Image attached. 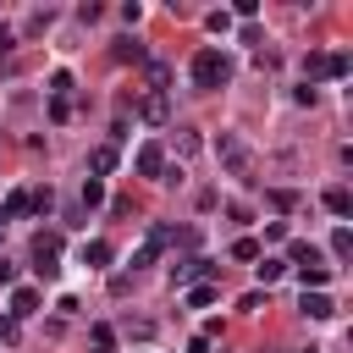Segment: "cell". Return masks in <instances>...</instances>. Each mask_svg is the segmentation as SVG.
<instances>
[{
  "mask_svg": "<svg viewBox=\"0 0 353 353\" xmlns=\"http://www.w3.org/2000/svg\"><path fill=\"white\" fill-rule=\"evenodd\" d=\"M215 160L226 165V176L254 182V154H248V143H243L237 132H221V138H215Z\"/></svg>",
  "mask_w": 353,
  "mask_h": 353,
  "instance_id": "cell-1",
  "label": "cell"
},
{
  "mask_svg": "<svg viewBox=\"0 0 353 353\" xmlns=\"http://www.w3.org/2000/svg\"><path fill=\"white\" fill-rule=\"evenodd\" d=\"M221 83H232V61L221 55V50H199L193 55V88H221Z\"/></svg>",
  "mask_w": 353,
  "mask_h": 353,
  "instance_id": "cell-2",
  "label": "cell"
},
{
  "mask_svg": "<svg viewBox=\"0 0 353 353\" xmlns=\"http://www.w3.org/2000/svg\"><path fill=\"white\" fill-rule=\"evenodd\" d=\"M347 66H353V55H347V50H314V55L303 61L309 83H314V77H347ZM309 83H303V88H309Z\"/></svg>",
  "mask_w": 353,
  "mask_h": 353,
  "instance_id": "cell-3",
  "label": "cell"
},
{
  "mask_svg": "<svg viewBox=\"0 0 353 353\" xmlns=\"http://www.w3.org/2000/svg\"><path fill=\"white\" fill-rule=\"evenodd\" d=\"M55 259H61V237H55V232H39V237H33V270H39L44 281L61 270Z\"/></svg>",
  "mask_w": 353,
  "mask_h": 353,
  "instance_id": "cell-4",
  "label": "cell"
},
{
  "mask_svg": "<svg viewBox=\"0 0 353 353\" xmlns=\"http://www.w3.org/2000/svg\"><path fill=\"white\" fill-rule=\"evenodd\" d=\"M210 270H215V265L193 254V259H182V265H171V287H193V281H204Z\"/></svg>",
  "mask_w": 353,
  "mask_h": 353,
  "instance_id": "cell-5",
  "label": "cell"
},
{
  "mask_svg": "<svg viewBox=\"0 0 353 353\" xmlns=\"http://www.w3.org/2000/svg\"><path fill=\"white\" fill-rule=\"evenodd\" d=\"M138 176L165 182V149H160V143H143V149H138Z\"/></svg>",
  "mask_w": 353,
  "mask_h": 353,
  "instance_id": "cell-6",
  "label": "cell"
},
{
  "mask_svg": "<svg viewBox=\"0 0 353 353\" xmlns=\"http://www.w3.org/2000/svg\"><path fill=\"white\" fill-rule=\"evenodd\" d=\"M298 309H303L309 320H331V314H336V303H331L325 292H303V298H298Z\"/></svg>",
  "mask_w": 353,
  "mask_h": 353,
  "instance_id": "cell-7",
  "label": "cell"
},
{
  "mask_svg": "<svg viewBox=\"0 0 353 353\" xmlns=\"http://www.w3.org/2000/svg\"><path fill=\"white\" fill-rule=\"evenodd\" d=\"M33 309H39V292H33V287H17V292H11V320H28Z\"/></svg>",
  "mask_w": 353,
  "mask_h": 353,
  "instance_id": "cell-8",
  "label": "cell"
},
{
  "mask_svg": "<svg viewBox=\"0 0 353 353\" xmlns=\"http://www.w3.org/2000/svg\"><path fill=\"white\" fill-rule=\"evenodd\" d=\"M88 165H94V182H99V176H110V171H116V149H110V143H99V149L88 154Z\"/></svg>",
  "mask_w": 353,
  "mask_h": 353,
  "instance_id": "cell-9",
  "label": "cell"
},
{
  "mask_svg": "<svg viewBox=\"0 0 353 353\" xmlns=\"http://www.w3.org/2000/svg\"><path fill=\"white\" fill-rule=\"evenodd\" d=\"M22 210H33V193H28V188L6 193V204H0V221H11V215H22Z\"/></svg>",
  "mask_w": 353,
  "mask_h": 353,
  "instance_id": "cell-10",
  "label": "cell"
},
{
  "mask_svg": "<svg viewBox=\"0 0 353 353\" xmlns=\"http://www.w3.org/2000/svg\"><path fill=\"white\" fill-rule=\"evenodd\" d=\"M325 210H331V215H353V193H347L342 182H336V188H325Z\"/></svg>",
  "mask_w": 353,
  "mask_h": 353,
  "instance_id": "cell-11",
  "label": "cell"
},
{
  "mask_svg": "<svg viewBox=\"0 0 353 353\" xmlns=\"http://www.w3.org/2000/svg\"><path fill=\"white\" fill-rule=\"evenodd\" d=\"M83 265H94V270H99V265H110V243H105V237L83 243Z\"/></svg>",
  "mask_w": 353,
  "mask_h": 353,
  "instance_id": "cell-12",
  "label": "cell"
},
{
  "mask_svg": "<svg viewBox=\"0 0 353 353\" xmlns=\"http://www.w3.org/2000/svg\"><path fill=\"white\" fill-rule=\"evenodd\" d=\"M331 254H336V259H353V232H347V226L331 232Z\"/></svg>",
  "mask_w": 353,
  "mask_h": 353,
  "instance_id": "cell-13",
  "label": "cell"
},
{
  "mask_svg": "<svg viewBox=\"0 0 353 353\" xmlns=\"http://www.w3.org/2000/svg\"><path fill=\"white\" fill-rule=\"evenodd\" d=\"M254 270H259V281L270 287V281H281V276H287V259H259Z\"/></svg>",
  "mask_w": 353,
  "mask_h": 353,
  "instance_id": "cell-14",
  "label": "cell"
},
{
  "mask_svg": "<svg viewBox=\"0 0 353 353\" xmlns=\"http://www.w3.org/2000/svg\"><path fill=\"white\" fill-rule=\"evenodd\" d=\"M143 121H165V94H149L143 99Z\"/></svg>",
  "mask_w": 353,
  "mask_h": 353,
  "instance_id": "cell-15",
  "label": "cell"
},
{
  "mask_svg": "<svg viewBox=\"0 0 353 353\" xmlns=\"http://www.w3.org/2000/svg\"><path fill=\"white\" fill-rule=\"evenodd\" d=\"M110 55H116V61H143V44H132V39H121V44L110 50Z\"/></svg>",
  "mask_w": 353,
  "mask_h": 353,
  "instance_id": "cell-16",
  "label": "cell"
},
{
  "mask_svg": "<svg viewBox=\"0 0 353 353\" xmlns=\"http://www.w3.org/2000/svg\"><path fill=\"white\" fill-rule=\"evenodd\" d=\"M94 204H105V188L88 176V182H83V210H94Z\"/></svg>",
  "mask_w": 353,
  "mask_h": 353,
  "instance_id": "cell-17",
  "label": "cell"
},
{
  "mask_svg": "<svg viewBox=\"0 0 353 353\" xmlns=\"http://www.w3.org/2000/svg\"><path fill=\"white\" fill-rule=\"evenodd\" d=\"M232 259H259V243H254V237H237V243H232Z\"/></svg>",
  "mask_w": 353,
  "mask_h": 353,
  "instance_id": "cell-18",
  "label": "cell"
},
{
  "mask_svg": "<svg viewBox=\"0 0 353 353\" xmlns=\"http://www.w3.org/2000/svg\"><path fill=\"white\" fill-rule=\"evenodd\" d=\"M270 204H276V210H292L298 193H292V188H270Z\"/></svg>",
  "mask_w": 353,
  "mask_h": 353,
  "instance_id": "cell-19",
  "label": "cell"
},
{
  "mask_svg": "<svg viewBox=\"0 0 353 353\" xmlns=\"http://www.w3.org/2000/svg\"><path fill=\"white\" fill-rule=\"evenodd\" d=\"M188 303H193V309H204V303H215V287H188Z\"/></svg>",
  "mask_w": 353,
  "mask_h": 353,
  "instance_id": "cell-20",
  "label": "cell"
},
{
  "mask_svg": "<svg viewBox=\"0 0 353 353\" xmlns=\"http://www.w3.org/2000/svg\"><path fill=\"white\" fill-rule=\"evenodd\" d=\"M50 116H55V121H66V116H72V99H66V94H55V105H50Z\"/></svg>",
  "mask_w": 353,
  "mask_h": 353,
  "instance_id": "cell-21",
  "label": "cell"
},
{
  "mask_svg": "<svg viewBox=\"0 0 353 353\" xmlns=\"http://www.w3.org/2000/svg\"><path fill=\"white\" fill-rule=\"evenodd\" d=\"M11 281H17V265H6V259H0V287H11Z\"/></svg>",
  "mask_w": 353,
  "mask_h": 353,
  "instance_id": "cell-22",
  "label": "cell"
},
{
  "mask_svg": "<svg viewBox=\"0 0 353 353\" xmlns=\"http://www.w3.org/2000/svg\"><path fill=\"white\" fill-rule=\"evenodd\" d=\"M6 50H11V39H6V33H0V61H6Z\"/></svg>",
  "mask_w": 353,
  "mask_h": 353,
  "instance_id": "cell-23",
  "label": "cell"
},
{
  "mask_svg": "<svg viewBox=\"0 0 353 353\" xmlns=\"http://www.w3.org/2000/svg\"><path fill=\"white\" fill-rule=\"evenodd\" d=\"M303 353H320V347H303Z\"/></svg>",
  "mask_w": 353,
  "mask_h": 353,
  "instance_id": "cell-24",
  "label": "cell"
}]
</instances>
